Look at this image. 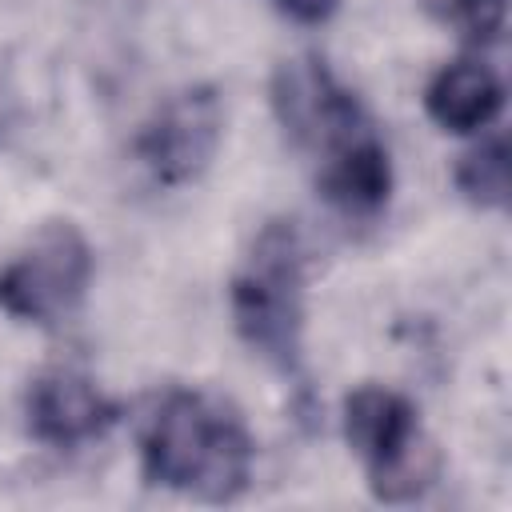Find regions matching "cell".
Masks as SVG:
<instances>
[{"label":"cell","instance_id":"cell-1","mask_svg":"<svg viewBox=\"0 0 512 512\" xmlns=\"http://www.w3.org/2000/svg\"><path fill=\"white\" fill-rule=\"evenodd\" d=\"M252 456L256 444L244 420L228 404L188 388H172L140 432L144 476L208 504L236 500L248 488Z\"/></svg>","mask_w":512,"mask_h":512},{"label":"cell","instance_id":"cell-2","mask_svg":"<svg viewBox=\"0 0 512 512\" xmlns=\"http://www.w3.org/2000/svg\"><path fill=\"white\" fill-rule=\"evenodd\" d=\"M228 300L240 340L276 368H292L304 332V244L292 220L264 224L232 276Z\"/></svg>","mask_w":512,"mask_h":512},{"label":"cell","instance_id":"cell-3","mask_svg":"<svg viewBox=\"0 0 512 512\" xmlns=\"http://www.w3.org/2000/svg\"><path fill=\"white\" fill-rule=\"evenodd\" d=\"M344 440L364 460L372 496L384 504L416 500L436 476V456L420 440L416 408L392 388L360 384L344 396Z\"/></svg>","mask_w":512,"mask_h":512},{"label":"cell","instance_id":"cell-4","mask_svg":"<svg viewBox=\"0 0 512 512\" xmlns=\"http://www.w3.org/2000/svg\"><path fill=\"white\" fill-rule=\"evenodd\" d=\"M92 248L72 220H48L4 268L0 312L24 324L64 320L88 292Z\"/></svg>","mask_w":512,"mask_h":512},{"label":"cell","instance_id":"cell-5","mask_svg":"<svg viewBox=\"0 0 512 512\" xmlns=\"http://www.w3.org/2000/svg\"><path fill=\"white\" fill-rule=\"evenodd\" d=\"M272 108L284 132L312 148V152H332L360 128H368L364 104L324 68V60L304 56V60H284L272 76Z\"/></svg>","mask_w":512,"mask_h":512},{"label":"cell","instance_id":"cell-6","mask_svg":"<svg viewBox=\"0 0 512 512\" xmlns=\"http://www.w3.org/2000/svg\"><path fill=\"white\" fill-rule=\"evenodd\" d=\"M220 132H224L220 96L212 88H184L144 124L136 140V156L156 184L180 188L212 164L220 148Z\"/></svg>","mask_w":512,"mask_h":512},{"label":"cell","instance_id":"cell-7","mask_svg":"<svg viewBox=\"0 0 512 512\" xmlns=\"http://www.w3.org/2000/svg\"><path fill=\"white\" fill-rule=\"evenodd\" d=\"M24 416H28V432L40 444L76 448V444L104 436L116 424L120 404L108 400L84 372L52 368L32 380L24 396Z\"/></svg>","mask_w":512,"mask_h":512},{"label":"cell","instance_id":"cell-8","mask_svg":"<svg viewBox=\"0 0 512 512\" xmlns=\"http://www.w3.org/2000/svg\"><path fill=\"white\" fill-rule=\"evenodd\" d=\"M320 192L328 204H336L348 216H372L388 204L392 192V164L388 148L376 136V128H364L324 152V172H320Z\"/></svg>","mask_w":512,"mask_h":512},{"label":"cell","instance_id":"cell-9","mask_svg":"<svg viewBox=\"0 0 512 512\" xmlns=\"http://www.w3.org/2000/svg\"><path fill=\"white\" fill-rule=\"evenodd\" d=\"M424 108L444 132H460V136L480 132L504 108V84L496 80V72L488 64L456 60L432 76V84L424 92Z\"/></svg>","mask_w":512,"mask_h":512},{"label":"cell","instance_id":"cell-10","mask_svg":"<svg viewBox=\"0 0 512 512\" xmlns=\"http://www.w3.org/2000/svg\"><path fill=\"white\" fill-rule=\"evenodd\" d=\"M456 188L480 208L508 204V140L492 136L480 148L464 152L456 164Z\"/></svg>","mask_w":512,"mask_h":512},{"label":"cell","instance_id":"cell-11","mask_svg":"<svg viewBox=\"0 0 512 512\" xmlns=\"http://www.w3.org/2000/svg\"><path fill=\"white\" fill-rule=\"evenodd\" d=\"M440 12L468 40H496L504 32V0H440Z\"/></svg>","mask_w":512,"mask_h":512},{"label":"cell","instance_id":"cell-12","mask_svg":"<svg viewBox=\"0 0 512 512\" xmlns=\"http://www.w3.org/2000/svg\"><path fill=\"white\" fill-rule=\"evenodd\" d=\"M280 4H284V12H292L296 20L316 24V20H328L340 0H280Z\"/></svg>","mask_w":512,"mask_h":512}]
</instances>
